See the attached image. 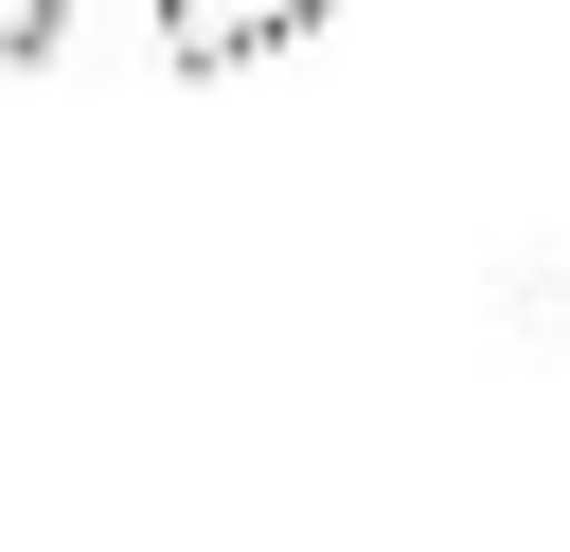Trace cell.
I'll return each instance as SVG.
<instances>
[{
    "label": "cell",
    "mask_w": 570,
    "mask_h": 552,
    "mask_svg": "<svg viewBox=\"0 0 570 552\" xmlns=\"http://www.w3.org/2000/svg\"><path fill=\"white\" fill-rule=\"evenodd\" d=\"M338 0H160V53L178 71H249V53H285V36H321Z\"/></svg>",
    "instance_id": "1"
},
{
    "label": "cell",
    "mask_w": 570,
    "mask_h": 552,
    "mask_svg": "<svg viewBox=\"0 0 570 552\" xmlns=\"http://www.w3.org/2000/svg\"><path fill=\"white\" fill-rule=\"evenodd\" d=\"M18 53H53V0H0V71H18Z\"/></svg>",
    "instance_id": "2"
}]
</instances>
